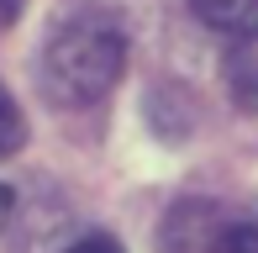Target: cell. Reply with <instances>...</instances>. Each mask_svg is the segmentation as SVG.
Returning <instances> with one entry per match:
<instances>
[{"instance_id": "obj_1", "label": "cell", "mask_w": 258, "mask_h": 253, "mask_svg": "<svg viewBox=\"0 0 258 253\" xmlns=\"http://www.w3.org/2000/svg\"><path fill=\"white\" fill-rule=\"evenodd\" d=\"M126 64V32L116 21V11H74L69 21H58V32L42 48V90L58 106H90L121 79Z\"/></svg>"}, {"instance_id": "obj_2", "label": "cell", "mask_w": 258, "mask_h": 253, "mask_svg": "<svg viewBox=\"0 0 258 253\" xmlns=\"http://www.w3.org/2000/svg\"><path fill=\"white\" fill-rule=\"evenodd\" d=\"M195 16L232 37H258V0H190Z\"/></svg>"}, {"instance_id": "obj_3", "label": "cell", "mask_w": 258, "mask_h": 253, "mask_svg": "<svg viewBox=\"0 0 258 253\" xmlns=\"http://www.w3.org/2000/svg\"><path fill=\"white\" fill-rule=\"evenodd\" d=\"M21 143H27V116H21V106L6 95V85H0V158L16 153Z\"/></svg>"}, {"instance_id": "obj_4", "label": "cell", "mask_w": 258, "mask_h": 253, "mask_svg": "<svg viewBox=\"0 0 258 253\" xmlns=\"http://www.w3.org/2000/svg\"><path fill=\"white\" fill-rule=\"evenodd\" d=\"M221 253H258V216H248V222H232Z\"/></svg>"}, {"instance_id": "obj_5", "label": "cell", "mask_w": 258, "mask_h": 253, "mask_svg": "<svg viewBox=\"0 0 258 253\" xmlns=\"http://www.w3.org/2000/svg\"><path fill=\"white\" fill-rule=\"evenodd\" d=\"M63 253H121V243H116V237H105V232H90V237H74Z\"/></svg>"}, {"instance_id": "obj_6", "label": "cell", "mask_w": 258, "mask_h": 253, "mask_svg": "<svg viewBox=\"0 0 258 253\" xmlns=\"http://www.w3.org/2000/svg\"><path fill=\"white\" fill-rule=\"evenodd\" d=\"M16 11H21V0H0V27H11V21H16Z\"/></svg>"}, {"instance_id": "obj_7", "label": "cell", "mask_w": 258, "mask_h": 253, "mask_svg": "<svg viewBox=\"0 0 258 253\" xmlns=\"http://www.w3.org/2000/svg\"><path fill=\"white\" fill-rule=\"evenodd\" d=\"M6 216H11V190L0 185V227H6Z\"/></svg>"}]
</instances>
